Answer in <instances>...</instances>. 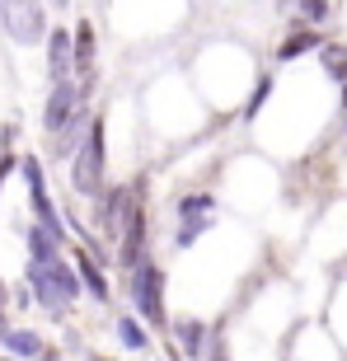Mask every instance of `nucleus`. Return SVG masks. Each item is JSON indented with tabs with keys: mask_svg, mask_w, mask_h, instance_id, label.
<instances>
[{
	"mask_svg": "<svg viewBox=\"0 0 347 361\" xmlns=\"http://www.w3.org/2000/svg\"><path fill=\"white\" fill-rule=\"evenodd\" d=\"M28 286H33V295L42 300V310H61L80 295V277H75L66 263H56V258L33 263V268H28Z\"/></svg>",
	"mask_w": 347,
	"mask_h": 361,
	"instance_id": "f257e3e1",
	"label": "nucleus"
},
{
	"mask_svg": "<svg viewBox=\"0 0 347 361\" xmlns=\"http://www.w3.org/2000/svg\"><path fill=\"white\" fill-rule=\"evenodd\" d=\"M71 183H75V192H85V197H94V192L104 188V122L99 118L85 127V146H80V155H75V164H71Z\"/></svg>",
	"mask_w": 347,
	"mask_h": 361,
	"instance_id": "f03ea898",
	"label": "nucleus"
},
{
	"mask_svg": "<svg viewBox=\"0 0 347 361\" xmlns=\"http://www.w3.org/2000/svg\"><path fill=\"white\" fill-rule=\"evenodd\" d=\"M0 28L10 33L14 42H42L47 33V10H42V0H0Z\"/></svg>",
	"mask_w": 347,
	"mask_h": 361,
	"instance_id": "7ed1b4c3",
	"label": "nucleus"
},
{
	"mask_svg": "<svg viewBox=\"0 0 347 361\" xmlns=\"http://www.w3.org/2000/svg\"><path fill=\"white\" fill-rule=\"evenodd\" d=\"M132 295L141 314H146L155 329H164V272L155 263H136V277H132Z\"/></svg>",
	"mask_w": 347,
	"mask_h": 361,
	"instance_id": "20e7f679",
	"label": "nucleus"
},
{
	"mask_svg": "<svg viewBox=\"0 0 347 361\" xmlns=\"http://www.w3.org/2000/svg\"><path fill=\"white\" fill-rule=\"evenodd\" d=\"M19 169H24V183H28V197H33V212H38V226L52 230L56 240H61V221H56V207H52V197H47V183H42V164L28 155Z\"/></svg>",
	"mask_w": 347,
	"mask_h": 361,
	"instance_id": "39448f33",
	"label": "nucleus"
},
{
	"mask_svg": "<svg viewBox=\"0 0 347 361\" xmlns=\"http://www.w3.org/2000/svg\"><path fill=\"white\" fill-rule=\"evenodd\" d=\"M212 216H216V202L207 197V192H197V197H183L178 202V244H193L202 235V230L212 226Z\"/></svg>",
	"mask_w": 347,
	"mask_h": 361,
	"instance_id": "423d86ee",
	"label": "nucleus"
},
{
	"mask_svg": "<svg viewBox=\"0 0 347 361\" xmlns=\"http://www.w3.org/2000/svg\"><path fill=\"white\" fill-rule=\"evenodd\" d=\"M75 104H80V85L56 80L52 85V99H47V108H42V127H47V132H56V127L75 113Z\"/></svg>",
	"mask_w": 347,
	"mask_h": 361,
	"instance_id": "0eeeda50",
	"label": "nucleus"
},
{
	"mask_svg": "<svg viewBox=\"0 0 347 361\" xmlns=\"http://www.w3.org/2000/svg\"><path fill=\"white\" fill-rule=\"evenodd\" d=\"M118 240H122V263H141V249H146V216H141V207L132 202V212H127V221H122V230H118Z\"/></svg>",
	"mask_w": 347,
	"mask_h": 361,
	"instance_id": "6e6552de",
	"label": "nucleus"
},
{
	"mask_svg": "<svg viewBox=\"0 0 347 361\" xmlns=\"http://www.w3.org/2000/svg\"><path fill=\"white\" fill-rule=\"evenodd\" d=\"M47 75H52V85L71 75V33L66 28L47 33Z\"/></svg>",
	"mask_w": 347,
	"mask_h": 361,
	"instance_id": "1a4fd4ad",
	"label": "nucleus"
},
{
	"mask_svg": "<svg viewBox=\"0 0 347 361\" xmlns=\"http://www.w3.org/2000/svg\"><path fill=\"white\" fill-rule=\"evenodd\" d=\"M71 71H80V75L94 71V28L90 24H80L71 33Z\"/></svg>",
	"mask_w": 347,
	"mask_h": 361,
	"instance_id": "9d476101",
	"label": "nucleus"
},
{
	"mask_svg": "<svg viewBox=\"0 0 347 361\" xmlns=\"http://www.w3.org/2000/svg\"><path fill=\"white\" fill-rule=\"evenodd\" d=\"M0 343L14 352V357H47L38 334H24V329H0Z\"/></svg>",
	"mask_w": 347,
	"mask_h": 361,
	"instance_id": "9b49d317",
	"label": "nucleus"
},
{
	"mask_svg": "<svg viewBox=\"0 0 347 361\" xmlns=\"http://www.w3.org/2000/svg\"><path fill=\"white\" fill-rule=\"evenodd\" d=\"M127 212H132V192H127V188H118V192H108V197H104V230H108V235H118V230H122Z\"/></svg>",
	"mask_w": 347,
	"mask_h": 361,
	"instance_id": "f8f14e48",
	"label": "nucleus"
},
{
	"mask_svg": "<svg viewBox=\"0 0 347 361\" xmlns=\"http://www.w3.org/2000/svg\"><path fill=\"white\" fill-rule=\"evenodd\" d=\"M315 47H319V33H315V28H296L291 38L277 47V61H296L300 52H315Z\"/></svg>",
	"mask_w": 347,
	"mask_h": 361,
	"instance_id": "ddd939ff",
	"label": "nucleus"
},
{
	"mask_svg": "<svg viewBox=\"0 0 347 361\" xmlns=\"http://www.w3.org/2000/svg\"><path fill=\"white\" fill-rule=\"evenodd\" d=\"M85 127H90V113H85V99H80V104H75V113H71V118L61 122V127H56V132H61L56 150H71V146H75V141L85 136Z\"/></svg>",
	"mask_w": 347,
	"mask_h": 361,
	"instance_id": "4468645a",
	"label": "nucleus"
},
{
	"mask_svg": "<svg viewBox=\"0 0 347 361\" xmlns=\"http://www.w3.org/2000/svg\"><path fill=\"white\" fill-rule=\"evenodd\" d=\"M56 235L52 230H42V226H33L28 230V254H33V263H42V258H56Z\"/></svg>",
	"mask_w": 347,
	"mask_h": 361,
	"instance_id": "2eb2a0df",
	"label": "nucleus"
},
{
	"mask_svg": "<svg viewBox=\"0 0 347 361\" xmlns=\"http://www.w3.org/2000/svg\"><path fill=\"white\" fill-rule=\"evenodd\" d=\"M178 343H183V352L193 361L202 357V348H207V329H202L197 319H188V324H178Z\"/></svg>",
	"mask_w": 347,
	"mask_h": 361,
	"instance_id": "dca6fc26",
	"label": "nucleus"
},
{
	"mask_svg": "<svg viewBox=\"0 0 347 361\" xmlns=\"http://www.w3.org/2000/svg\"><path fill=\"white\" fill-rule=\"evenodd\" d=\"M319 61H324V71H329L334 80H347V47L329 42V47H319Z\"/></svg>",
	"mask_w": 347,
	"mask_h": 361,
	"instance_id": "f3484780",
	"label": "nucleus"
},
{
	"mask_svg": "<svg viewBox=\"0 0 347 361\" xmlns=\"http://www.w3.org/2000/svg\"><path fill=\"white\" fill-rule=\"evenodd\" d=\"M80 277H85V286H90L94 300H108V281H104V272L94 268V258H90V254H80Z\"/></svg>",
	"mask_w": 347,
	"mask_h": 361,
	"instance_id": "a211bd4d",
	"label": "nucleus"
},
{
	"mask_svg": "<svg viewBox=\"0 0 347 361\" xmlns=\"http://www.w3.org/2000/svg\"><path fill=\"white\" fill-rule=\"evenodd\" d=\"M118 338H122V348H132V352L146 348V334H141L132 319H118Z\"/></svg>",
	"mask_w": 347,
	"mask_h": 361,
	"instance_id": "6ab92c4d",
	"label": "nucleus"
},
{
	"mask_svg": "<svg viewBox=\"0 0 347 361\" xmlns=\"http://www.w3.org/2000/svg\"><path fill=\"white\" fill-rule=\"evenodd\" d=\"M300 10H305V19H310V24H319L324 14H329V0H300Z\"/></svg>",
	"mask_w": 347,
	"mask_h": 361,
	"instance_id": "aec40b11",
	"label": "nucleus"
},
{
	"mask_svg": "<svg viewBox=\"0 0 347 361\" xmlns=\"http://www.w3.org/2000/svg\"><path fill=\"white\" fill-rule=\"evenodd\" d=\"M212 361H230V357H226V352H212Z\"/></svg>",
	"mask_w": 347,
	"mask_h": 361,
	"instance_id": "412c9836",
	"label": "nucleus"
},
{
	"mask_svg": "<svg viewBox=\"0 0 347 361\" xmlns=\"http://www.w3.org/2000/svg\"><path fill=\"white\" fill-rule=\"evenodd\" d=\"M47 5H56V10H61V5H71V0H47Z\"/></svg>",
	"mask_w": 347,
	"mask_h": 361,
	"instance_id": "4be33fe9",
	"label": "nucleus"
},
{
	"mask_svg": "<svg viewBox=\"0 0 347 361\" xmlns=\"http://www.w3.org/2000/svg\"><path fill=\"white\" fill-rule=\"evenodd\" d=\"M343 113H347V90H343Z\"/></svg>",
	"mask_w": 347,
	"mask_h": 361,
	"instance_id": "5701e85b",
	"label": "nucleus"
},
{
	"mask_svg": "<svg viewBox=\"0 0 347 361\" xmlns=\"http://www.w3.org/2000/svg\"><path fill=\"white\" fill-rule=\"evenodd\" d=\"M0 300H5V286H0Z\"/></svg>",
	"mask_w": 347,
	"mask_h": 361,
	"instance_id": "b1692460",
	"label": "nucleus"
},
{
	"mask_svg": "<svg viewBox=\"0 0 347 361\" xmlns=\"http://www.w3.org/2000/svg\"><path fill=\"white\" fill-rule=\"evenodd\" d=\"M5 361H10V357H5Z\"/></svg>",
	"mask_w": 347,
	"mask_h": 361,
	"instance_id": "393cba45",
	"label": "nucleus"
}]
</instances>
